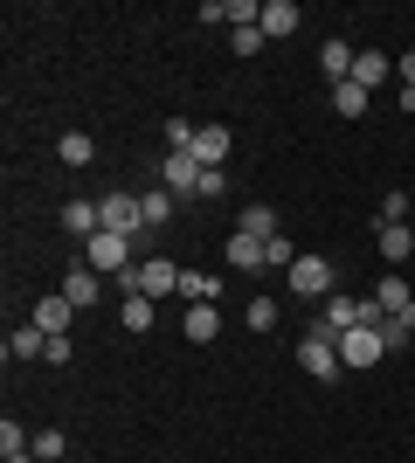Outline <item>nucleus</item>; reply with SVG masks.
I'll return each mask as SVG.
<instances>
[{
	"instance_id": "obj_31",
	"label": "nucleus",
	"mask_w": 415,
	"mask_h": 463,
	"mask_svg": "<svg viewBox=\"0 0 415 463\" xmlns=\"http://www.w3.org/2000/svg\"><path fill=\"white\" fill-rule=\"evenodd\" d=\"M381 346L401 353V346H409V326H401V318H381Z\"/></svg>"
},
{
	"instance_id": "obj_1",
	"label": "nucleus",
	"mask_w": 415,
	"mask_h": 463,
	"mask_svg": "<svg viewBox=\"0 0 415 463\" xmlns=\"http://www.w3.org/2000/svg\"><path fill=\"white\" fill-rule=\"evenodd\" d=\"M83 263L98 277H125V270H138L132 263V235H111V229H98L90 242H83Z\"/></svg>"
},
{
	"instance_id": "obj_2",
	"label": "nucleus",
	"mask_w": 415,
	"mask_h": 463,
	"mask_svg": "<svg viewBox=\"0 0 415 463\" xmlns=\"http://www.w3.org/2000/svg\"><path fill=\"white\" fill-rule=\"evenodd\" d=\"M297 367L312 373V381H339V339L312 326L305 339H297Z\"/></svg>"
},
{
	"instance_id": "obj_20",
	"label": "nucleus",
	"mask_w": 415,
	"mask_h": 463,
	"mask_svg": "<svg viewBox=\"0 0 415 463\" xmlns=\"http://www.w3.org/2000/svg\"><path fill=\"white\" fill-rule=\"evenodd\" d=\"M62 298H70V305H98V270H90V263H77V270H70V284H62Z\"/></svg>"
},
{
	"instance_id": "obj_15",
	"label": "nucleus",
	"mask_w": 415,
	"mask_h": 463,
	"mask_svg": "<svg viewBox=\"0 0 415 463\" xmlns=\"http://www.w3.org/2000/svg\"><path fill=\"white\" fill-rule=\"evenodd\" d=\"M180 332H187L194 346H208V339H215V332H222V311H215V305H187V318H180Z\"/></svg>"
},
{
	"instance_id": "obj_22",
	"label": "nucleus",
	"mask_w": 415,
	"mask_h": 463,
	"mask_svg": "<svg viewBox=\"0 0 415 463\" xmlns=\"http://www.w3.org/2000/svg\"><path fill=\"white\" fill-rule=\"evenodd\" d=\"M56 153H62V166H90V159H98V138L90 132H62Z\"/></svg>"
},
{
	"instance_id": "obj_32",
	"label": "nucleus",
	"mask_w": 415,
	"mask_h": 463,
	"mask_svg": "<svg viewBox=\"0 0 415 463\" xmlns=\"http://www.w3.org/2000/svg\"><path fill=\"white\" fill-rule=\"evenodd\" d=\"M263 42H270V35H263V28H236V56H257Z\"/></svg>"
},
{
	"instance_id": "obj_33",
	"label": "nucleus",
	"mask_w": 415,
	"mask_h": 463,
	"mask_svg": "<svg viewBox=\"0 0 415 463\" xmlns=\"http://www.w3.org/2000/svg\"><path fill=\"white\" fill-rule=\"evenodd\" d=\"M70 353H77V346H70V332H62V339H49V353H42V360H49V367H70Z\"/></svg>"
},
{
	"instance_id": "obj_18",
	"label": "nucleus",
	"mask_w": 415,
	"mask_h": 463,
	"mask_svg": "<svg viewBox=\"0 0 415 463\" xmlns=\"http://www.w3.org/2000/svg\"><path fill=\"white\" fill-rule=\"evenodd\" d=\"M62 229H70V235H83V242H90V235L104 229V214H98V201H70V208H62Z\"/></svg>"
},
{
	"instance_id": "obj_26",
	"label": "nucleus",
	"mask_w": 415,
	"mask_h": 463,
	"mask_svg": "<svg viewBox=\"0 0 415 463\" xmlns=\"http://www.w3.org/2000/svg\"><path fill=\"white\" fill-rule=\"evenodd\" d=\"M291 263H297L291 235H270V242H263V270H291Z\"/></svg>"
},
{
	"instance_id": "obj_30",
	"label": "nucleus",
	"mask_w": 415,
	"mask_h": 463,
	"mask_svg": "<svg viewBox=\"0 0 415 463\" xmlns=\"http://www.w3.org/2000/svg\"><path fill=\"white\" fill-rule=\"evenodd\" d=\"M35 457L42 463H62V429H42V436H35Z\"/></svg>"
},
{
	"instance_id": "obj_7",
	"label": "nucleus",
	"mask_w": 415,
	"mask_h": 463,
	"mask_svg": "<svg viewBox=\"0 0 415 463\" xmlns=\"http://www.w3.org/2000/svg\"><path fill=\"white\" fill-rule=\"evenodd\" d=\"M354 326H367V305H354V298H325V305H318V332L346 339Z\"/></svg>"
},
{
	"instance_id": "obj_25",
	"label": "nucleus",
	"mask_w": 415,
	"mask_h": 463,
	"mask_svg": "<svg viewBox=\"0 0 415 463\" xmlns=\"http://www.w3.org/2000/svg\"><path fill=\"white\" fill-rule=\"evenodd\" d=\"M138 208H146V229H166V214H174V194L153 187V194H138Z\"/></svg>"
},
{
	"instance_id": "obj_16",
	"label": "nucleus",
	"mask_w": 415,
	"mask_h": 463,
	"mask_svg": "<svg viewBox=\"0 0 415 463\" xmlns=\"http://www.w3.org/2000/svg\"><path fill=\"white\" fill-rule=\"evenodd\" d=\"M42 353H49V332L42 326H14L7 332V360H42Z\"/></svg>"
},
{
	"instance_id": "obj_5",
	"label": "nucleus",
	"mask_w": 415,
	"mask_h": 463,
	"mask_svg": "<svg viewBox=\"0 0 415 463\" xmlns=\"http://www.w3.org/2000/svg\"><path fill=\"white\" fill-rule=\"evenodd\" d=\"M201 174H208V166H201L194 153H166V159H159V187L174 194V201H180V194H201Z\"/></svg>"
},
{
	"instance_id": "obj_21",
	"label": "nucleus",
	"mask_w": 415,
	"mask_h": 463,
	"mask_svg": "<svg viewBox=\"0 0 415 463\" xmlns=\"http://www.w3.org/2000/svg\"><path fill=\"white\" fill-rule=\"evenodd\" d=\"M409 298H415V290H409V284H401V270H388V277H381V284H374V305H381V311H388V318H395V311H401V305H409Z\"/></svg>"
},
{
	"instance_id": "obj_29",
	"label": "nucleus",
	"mask_w": 415,
	"mask_h": 463,
	"mask_svg": "<svg viewBox=\"0 0 415 463\" xmlns=\"http://www.w3.org/2000/svg\"><path fill=\"white\" fill-rule=\"evenodd\" d=\"M250 326H257V332L277 326V298H250Z\"/></svg>"
},
{
	"instance_id": "obj_3",
	"label": "nucleus",
	"mask_w": 415,
	"mask_h": 463,
	"mask_svg": "<svg viewBox=\"0 0 415 463\" xmlns=\"http://www.w3.org/2000/svg\"><path fill=\"white\" fill-rule=\"evenodd\" d=\"M284 277H291V298H333V263L325 256H297Z\"/></svg>"
},
{
	"instance_id": "obj_11",
	"label": "nucleus",
	"mask_w": 415,
	"mask_h": 463,
	"mask_svg": "<svg viewBox=\"0 0 415 463\" xmlns=\"http://www.w3.org/2000/svg\"><path fill=\"white\" fill-rule=\"evenodd\" d=\"M388 77H395V62L381 56V49H360V62H354V83H360V90L374 97V90H381Z\"/></svg>"
},
{
	"instance_id": "obj_14",
	"label": "nucleus",
	"mask_w": 415,
	"mask_h": 463,
	"mask_svg": "<svg viewBox=\"0 0 415 463\" xmlns=\"http://www.w3.org/2000/svg\"><path fill=\"white\" fill-rule=\"evenodd\" d=\"M354 62H360V49H346V42H325V49H318V70H325V77H333V83H346V77H354Z\"/></svg>"
},
{
	"instance_id": "obj_34",
	"label": "nucleus",
	"mask_w": 415,
	"mask_h": 463,
	"mask_svg": "<svg viewBox=\"0 0 415 463\" xmlns=\"http://www.w3.org/2000/svg\"><path fill=\"white\" fill-rule=\"evenodd\" d=\"M215 194H229V180H222V166H208L201 174V201H215Z\"/></svg>"
},
{
	"instance_id": "obj_6",
	"label": "nucleus",
	"mask_w": 415,
	"mask_h": 463,
	"mask_svg": "<svg viewBox=\"0 0 415 463\" xmlns=\"http://www.w3.org/2000/svg\"><path fill=\"white\" fill-rule=\"evenodd\" d=\"M374 360H388V346H381V326H354L346 339H339V367H374Z\"/></svg>"
},
{
	"instance_id": "obj_27",
	"label": "nucleus",
	"mask_w": 415,
	"mask_h": 463,
	"mask_svg": "<svg viewBox=\"0 0 415 463\" xmlns=\"http://www.w3.org/2000/svg\"><path fill=\"white\" fill-rule=\"evenodd\" d=\"M125 305V332H153V298H118Z\"/></svg>"
},
{
	"instance_id": "obj_4",
	"label": "nucleus",
	"mask_w": 415,
	"mask_h": 463,
	"mask_svg": "<svg viewBox=\"0 0 415 463\" xmlns=\"http://www.w3.org/2000/svg\"><path fill=\"white\" fill-rule=\"evenodd\" d=\"M98 214H104V229H111V235H138V229H146V208H138V194H104V201H98Z\"/></svg>"
},
{
	"instance_id": "obj_23",
	"label": "nucleus",
	"mask_w": 415,
	"mask_h": 463,
	"mask_svg": "<svg viewBox=\"0 0 415 463\" xmlns=\"http://www.w3.org/2000/svg\"><path fill=\"white\" fill-rule=\"evenodd\" d=\"M333 111H339V118H367V90H360L354 77L333 83Z\"/></svg>"
},
{
	"instance_id": "obj_9",
	"label": "nucleus",
	"mask_w": 415,
	"mask_h": 463,
	"mask_svg": "<svg viewBox=\"0 0 415 463\" xmlns=\"http://www.w3.org/2000/svg\"><path fill=\"white\" fill-rule=\"evenodd\" d=\"M229 146H236V138H229V125H201L187 153H194L201 166H222V159H229Z\"/></svg>"
},
{
	"instance_id": "obj_36",
	"label": "nucleus",
	"mask_w": 415,
	"mask_h": 463,
	"mask_svg": "<svg viewBox=\"0 0 415 463\" xmlns=\"http://www.w3.org/2000/svg\"><path fill=\"white\" fill-rule=\"evenodd\" d=\"M395 318H401V326H409V332H415V298H409V305H401V311H395Z\"/></svg>"
},
{
	"instance_id": "obj_10",
	"label": "nucleus",
	"mask_w": 415,
	"mask_h": 463,
	"mask_svg": "<svg viewBox=\"0 0 415 463\" xmlns=\"http://www.w3.org/2000/svg\"><path fill=\"white\" fill-rule=\"evenodd\" d=\"M297 21H305V14H297V0H263V21H257V28H263V35H297Z\"/></svg>"
},
{
	"instance_id": "obj_17",
	"label": "nucleus",
	"mask_w": 415,
	"mask_h": 463,
	"mask_svg": "<svg viewBox=\"0 0 415 463\" xmlns=\"http://www.w3.org/2000/svg\"><path fill=\"white\" fill-rule=\"evenodd\" d=\"M374 250H381V256H388V263L401 270V263L415 256V235H409V222H395V229H381V235H374Z\"/></svg>"
},
{
	"instance_id": "obj_35",
	"label": "nucleus",
	"mask_w": 415,
	"mask_h": 463,
	"mask_svg": "<svg viewBox=\"0 0 415 463\" xmlns=\"http://www.w3.org/2000/svg\"><path fill=\"white\" fill-rule=\"evenodd\" d=\"M395 77H401V90H415V49L401 56V70H395Z\"/></svg>"
},
{
	"instance_id": "obj_12",
	"label": "nucleus",
	"mask_w": 415,
	"mask_h": 463,
	"mask_svg": "<svg viewBox=\"0 0 415 463\" xmlns=\"http://www.w3.org/2000/svg\"><path fill=\"white\" fill-rule=\"evenodd\" d=\"M70 311H77L70 298H42V305L28 311V326H42L49 339H62V332H70Z\"/></svg>"
},
{
	"instance_id": "obj_24",
	"label": "nucleus",
	"mask_w": 415,
	"mask_h": 463,
	"mask_svg": "<svg viewBox=\"0 0 415 463\" xmlns=\"http://www.w3.org/2000/svg\"><path fill=\"white\" fill-rule=\"evenodd\" d=\"M180 290L194 298V305H215L222 298V277H201V270H180Z\"/></svg>"
},
{
	"instance_id": "obj_28",
	"label": "nucleus",
	"mask_w": 415,
	"mask_h": 463,
	"mask_svg": "<svg viewBox=\"0 0 415 463\" xmlns=\"http://www.w3.org/2000/svg\"><path fill=\"white\" fill-rule=\"evenodd\" d=\"M395 222H409V194H381V229H395Z\"/></svg>"
},
{
	"instance_id": "obj_8",
	"label": "nucleus",
	"mask_w": 415,
	"mask_h": 463,
	"mask_svg": "<svg viewBox=\"0 0 415 463\" xmlns=\"http://www.w3.org/2000/svg\"><path fill=\"white\" fill-rule=\"evenodd\" d=\"M180 290V263L153 256V263H138V298H174Z\"/></svg>"
},
{
	"instance_id": "obj_13",
	"label": "nucleus",
	"mask_w": 415,
	"mask_h": 463,
	"mask_svg": "<svg viewBox=\"0 0 415 463\" xmlns=\"http://www.w3.org/2000/svg\"><path fill=\"white\" fill-rule=\"evenodd\" d=\"M236 229H242V235H257V242H270V235H284V222H277V208H270V201H250Z\"/></svg>"
},
{
	"instance_id": "obj_19",
	"label": "nucleus",
	"mask_w": 415,
	"mask_h": 463,
	"mask_svg": "<svg viewBox=\"0 0 415 463\" xmlns=\"http://www.w3.org/2000/svg\"><path fill=\"white\" fill-rule=\"evenodd\" d=\"M222 250H229V263H236V270H263V242H257V235H242V229H236Z\"/></svg>"
}]
</instances>
